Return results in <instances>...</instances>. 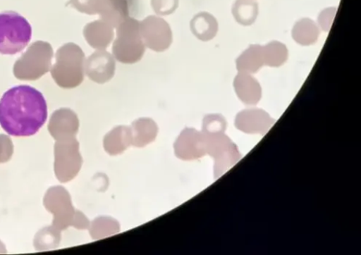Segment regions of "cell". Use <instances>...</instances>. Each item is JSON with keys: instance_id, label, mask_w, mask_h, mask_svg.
Instances as JSON below:
<instances>
[{"instance_id": "obj_1", "label": "cell", "mask_w": 361, "mask_h": 255, "mask_svg": "<svg viewBox=\"0 0 361 255\" xmlns=\"http://www.w3.org/2000/svg\"><path fill=\"white\" fill-rule=\"evenodd\" d=\"M47 118V105L44 95L27 85L10 89L0 100V125L10 136H33Z\"/></svg>"}, {"instance_id": "obj_2", "label": "cell", "mask_w": 361, "mask_h": 255, "mask_svg": "<svg viewBox=\"0 0 361 255\" xmlns=\"http://www.w3.org/2000/svg\"><path fill=\"white\" fill-rule=\"evenodd\" d=\"M85 63V54L81 48L74 43H68L58 50L51 75L59 87L75 88L83 81Z\"/></svg>"}, {"instance_id": "obj_3", "label": "cell", "mask_w": 361, "mask_h": 255, "mask_svg": "<svg viewBox=\"0 0 361 255\" xmlns=\"http://www.w3.org/2000/svg\"><path fill=\"white\" fill-rule=\"evenodd\" d=\"M44 205L54 215L52 225L59 230L69 226L78 229L89 227L87 217L74 209L69 193L63 187H54L48 189L44 198Z\"/></svg>"}, {"instance_id": "obj_4", "label": "cell", "mask_w": 361, "mask_h": 255, "mask_svg": "<svg viewBox=\"0 0 361 255\" xmlns=\"http://www.w3.org/2000/svg\"><path fill=\"white\" fill-rule=\"evenodd\" d=\"M28 20L16 11L0 13V54L16 55L27 47L32 39Z\"/></svg>"}, {"instance_id": "obj_5", "label": "cell", "mask_w": 361, "mask_h": 255, "mask_svg": "<svg viewBox=\"0 0 361 255\" xmlns=\"http://www.w3.org/2000/svg\"><path fill=\"white\" fill-rule=\"evenodd\" d=\"M115 59L123 64L139 62L146 51L140 30V22L128 17L116 27V39L113 44Z\"/></svg>"}, {"instance_id": "obj_6", "label": "cell", "mask_w": 361, "mask_h": 255, "mask_svg": "<svg viewBox=\"0 0 361 255\" xmlns=\"http://www.w3.org/2000/svg\"><path fill=\"white\" fill-rule=\"evenodd\" d=\"M54 56L50 44L35 42L17 61L14 74L19 80H35L50 70Z\"/></svg>"}, {"instance_id": "obj_7", "label": "cell", "mask_w": 361, "mask_h": 255, "mask_svg": "<svg viewBox=\"0 0 361 255\" xmlns=\"http://www.w3.org/2000/svg\"><path fill=\"white\" fill-rule=\"evenodd\" d=\"M202 132L206 137L207 154L214 157V176L218 178L238 162L240 152L236 145L224 135V131Z\"/></svg>"}, {"instance_id": "obj_8", "label": "cell", "mask_w": 361, "mask_h": 255, "mask_svg": "<svg viewBox=\"0 0 361 255\" xmlns=\"http://www.w3.org/2000/svg\"><path fill=\"white\" fill-rule=\"evenodd\" d=\"M54 156V171L57 179L62 183L74 179L82 163L76 138L56 141Z\"/></svg>"}, {"instance_id": "obj_9", "label": "cell", "mask_w": 361, "mask_h": 255, "mask_svg": "<svg viewBox=\"0 0 361 255\" xmlns=\"http://www.w3.org/2000/svg\"><path fill=\"white\" fill-rule=\"evenodd\" d=\"M71 4L82 13L99 15L114 28L129 17L127 0H71Z\"/></svg>"}, {"instance_id": "obj_10", "label": "cell", "mask_w": 361, "mask_h": 255, "mask_svg": "<svg viewBox=\"0 0 361 255\" xmlns=\"http://www.w3.org/2000/svg\"><path fill=\"white\" fill-rule=\"evenodd\" d=\"M140 30L144 44L155 52H164L173 42L169 24L164 19L151 15L140 22Z\"/></svg>"}, {"instance_id": "obj_11", "label": "cell", "mask_w": 361, "mask_h": 255, "mask_svg": "<svg viewBox=\"0 0 361 255\" xmlns=\"http://www.w3.org/2000/svg\"><path fill=\"white\" fill-rule=\"evenodd\" d=\"M175 151L184 161L198 159L207 154L206 137L195 129H185L175 144Z\"/></svg>"}, {"instance_id": "obj_12", "label": "cell", "mask_w": 361, "mask_h": 255, "mask_svg": "<svg viewBox=\"0 0 361 255\" xmlns=\"http://www.w3.org/2000/svg\"><path fill=\"white\" fill-rule=\"evenodd\" d=\"M116 60L104 51L93 53L85 63V72L92 81L103 84L110 81L115 75Z\"/></svg>"}, {"instance_id": "obj_13", "label": "cell", "mask_w": 361, "mask_h": 255, "mask_svg": "<svg viewBox=\"0 0 361 255\" xmlns=\"http://www.w3.org/2000/svg\"><path fill=\"white\" fill-rule=\"evenodd\" d=\"M79 130L77 115L69 108H60L53 113L48 130L56 141L76 138Z\"/></svg>"}, {"instance_id": "obj_14", "label": "cell", "mask_w": 361, "mask_h": 255, "mask_svg": "<svg viewBox=\"0 0 361 255\" xmlns=\"http://www.w3.org/2000/svg\"><path fill=\"white\" fill-rule=\"evenodd\" d=\"M275 123L270 116L259 108L247 109L238 114L236 128L247 133H260L264 135Z\"/></svg>"}, {"instance_id": "obj_15", "label": "cell", "mask_w": 361, "mask_h": 255, "mask_svg": "<svg viewBox=\"0 0 361 255\" xmlns=\"http://www.w3.org/2000/svg\"><path fill=\"white\" fill-rule=\"evenodd\" d=\"M88 44L98 51H104L114 39V27L102 19L88 23L83 30Z\"/></svg>"}, {"instance_id": "obj_16", "label": "cell", "mask_w": 361, "mask_h": 255, "mask_svg": "<svg viewBox=\"0 0 361 255\" xmlns=\"http://www.w3.org/2000/svg\"><path fill=\"white\" fill-rule=\"evenodd\" d=\"M238 98L248 105H256L260 100L262 89L259 83L247 73L239 72L234 81Z\"/></svg>"}, {"instance_id": "obj_17", "label": "cell", "mask_w": 361, "mask_h": 255, "mask_svg": "<svg viewBox=\"0 0 361 255\" xmlns=\"http://www.w3.org/2000/svg\"><path fill=\"white\" fill-rule=\"evenodd\" d=\"M190 30L197 39L208 42L214 39L218 32V21L207 12H200L190 21Z\"/></svg>"}, {"instance_id": "obj_18", "label": "cell", "mask_w": 361, "mask_h": 255, "mask_svg": "<svg viewBox=\"0 0 361 255\" xmlns=\"http://www.w3.org/2000/svg\"><path fill=\"white\" fill-rule=\"evenodd\" d=\"M263 66L262 46L257 44L250 46L236 61L238 70L250 75L258 71Z\"/></svg>"}, {"instance_id": "obj_19", "label": "cell", "mask_w": 361, "mask_h": 255, "mask_svg": "<svg viewBox=\"0 0 361 255\" xmlns=\"http://www.w3.org/2000/svg\"><path fill=\"white\" fill-rule=\"evenodd\" d=\"M132 144L131 130L128 128L114 129L104 139V149L111 155L121 154Z\"/></svg>"}, {"instance_id": "obj_20", "label": "cell", "mask_w": 361, "mask_h": 255, "mask_svg": "<svg viewBox=\"0 0 361 255\" xmlns=\"http://www.w3.org/2000/svg\"><path fill=\"white\" fill-rule=\"evenodd\" d=\"M132 144L142 147L157 136L158 128L151 119H140L133 124L131 130Z\"/></svg>"}, {"instance_id": "obj_21", "label": "cell", "mask_w": 361, "mask_h": 255, "mask_svg": "<svg viewBox=\"0 0 361 255\" xmlns=\"http://www.w3.org/2000/svg\"><path fill=\"white\" fill-rule=\"evenodd\" d=\"M319 33V29L314 21L304 18L295 23L293 37L298 44L308 46L317 42Z\"/></svg>"}, {"instance_id": "obj_22", "label": "cell", "mask_w": 361, "mask_h": 255, "mask_svg": "<svg viewBox=\"0 0 361 255\" xmlns=\"http://www.w3.org/2000/svg\"><path fill=\"white\" fill-rule=\"evenodd\" d=\"M258 5L252 0H236L233 8L235 20L243 26L254 23L258 16Z\"/></svg>"}, {"instance_id": "obj_23", "label": "cell", "mask_w": 361, "mask_h": 255, "mask_svg": "<svg viewBox=\"0 0 361 255\" xmlns=\"http://www.w3.org/2000/svg\"><path fill=\"white\" fill-rule=\"evenodd\" d=\"M264 63L270 67H280L288 58V50L283 44L273 42L262 46Z\"/></svg>"}, {"instance_id": "obj_24", "label": "cell", "mask_w": 361, "mask_h": 255, "mask_svg": "<svg viewBox=\"0 0 361 255\" xmlns=\"http://www.w3.org/2000/svg\"><path fill=\"white\" fill-rule=\"evenodd\" d=\"M61 230L56 229L53 225L46 227L35 235L34 247L36 250L44 251L56 248L61 240Z\"/></svg>"}, {"instance_id": "obj_25", "label": "cell", "mask_w": 361, "mask_h": 255, "mask_svg": "<svg viewBox=\"0 0 361 255\" xmlns=\"http://www.w3.org/2000/svg\"><path fill=\"white\" fill-rule=\"evenodd\" d=\"M178 6V0H152L154 11L160 15H171Z\"/></svg>"}, {"instance_id": "obj_26", "label": "cell", "mask_w": 361, "mask_h": 255, "mask_svg": "<svg viewBox=\"0 0 361 255\" xmlns=\"http://www.w3.org/2000/svg\"><path fill=\"white\" fill-rule=\"evenodd\" d=\"M14 153V145L11 139L4 135H0V163L11 160Z\"/></svg>"}, {"instance_id": "obj_27", "label": "cell", "mask_w": 361, "mask_h": 255, "mask_svg": "<svg viewBox=\"0 0 361 255\" xmlns=\"http://www.w3.org/2000/svg\"><path fill=\"white\" fill-rule=\"evenodd\" d=\"M336 12L335 8H327L322 12L319 17V23L324 31L329 32L331 29Z\"/></svg>"}]
</instances>
